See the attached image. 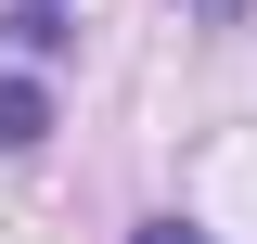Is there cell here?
Here are the masks:
<instances>
[{"label": "cell", "mask_w": 257, "mask_h": 244, "mask_svg": "<svg viewBox=\"0 0 257 244\" xmlns=\"http://www.w3.org/2000/svg\"><path fill=\"white\" fill-rule=\"evenodd\" d=\"M39 129H52V103H39V90H26V77H0V142L26 154V142H39Z\"/></svg>", "instance_id": "1"}, {"label": "cell", "mask_w": 257, "mask_h": 244, "mask_svg": "<svg viewBox=\"0 0 257 244\" xmlns=\"http://www.w3.org/2000/svg\"><path fill=\"white\" fill-rule=\"evenodd\" d=\"M13 39H39V52H52V39H64V0H13Z\"/></svg>", "instance_id": "2"}, {"label": "cell", "mask_w": 257, "mask_h": 244, "mask_svg": "<svg viewBox=\"0 0 257 244\" xmlns=\"http://www.w3.org/2000/svg\"><path fill=\"white\" fill-rule=\"evenodd\" d=\"M142 244H193V231H142Z\"/></svg>", "instance_id": "3"}, {"label": "cell", "mask_w": 257, "mask_h": 244, "mask_svg": "<svg viewBox=\"0 0 257 244\" xmlns=\"http://www.w3.org/2000/svg\"><path fill=\"white\" fill-rule=\"evenodd\" d=\"M206 13H231V0H206Z\"/></svg>", "instance_id": "4"}]
</instances>
